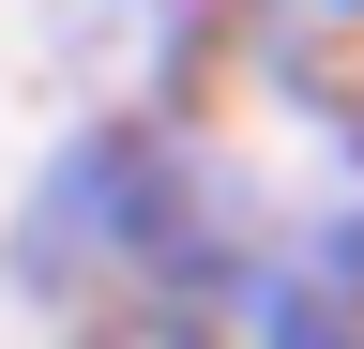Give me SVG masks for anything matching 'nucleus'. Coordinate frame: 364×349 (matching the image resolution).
Wrapping results in <instances>:
<instances>
[{"instance_id":"f257e3e1","label":"nucleus","mask_w":364,"mask_h":349,"mask_svg":"<svg viewBox=\"0 0 364 349\" xmlns=\"http://www.w3.org/2000/svg\"><path fill=\"white\" fill-rule=\"evenodd\" d=\"M273 243L258 213V167H228L213 137H182L167 107H107L76 122L61 152H46V183L16 198V228H0V274L31 304H198L243 274Z\"/></svg>"},{"instance_id":"f03ea898","label":"nucleus","mask_w":364,"mask_h":349,"mask_svg":"<svg viewBox=\"0 0 364 349\" xmlns=\"http://www.w3.org/2000/svg\"><path fill=\"white\" fill-rule=\"evenodd\" d=\"M318 16H364V0H318Z\"/></svg>"}]
</instances>
